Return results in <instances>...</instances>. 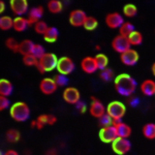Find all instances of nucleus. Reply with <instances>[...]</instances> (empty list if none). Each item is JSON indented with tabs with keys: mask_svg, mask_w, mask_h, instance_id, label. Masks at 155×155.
<instances>
[{
	"mask_svg": "<svg viewBox=\"0 0 155 155\" xmlns=\"http://www.w3.org/2000/svg\"><path fill=\"white\" fill-rule=\"evenodd\" d=\"M128 41L131 46H140L143 42V34L140 31H137V30H134L128 36Z\"/></svg>",
	"mask_w": 155,
	"mask_h": 155,
	"instance_id": "2f4dec72",
	"label": "nucleus"
},
{
	"mask_svg": "<svg viewBox=\"0 0 155 155\" xmlns=\"http://www.w3.org/2000/svg\"><path fill=\"white\" fill-rule=\"evenodd\" d=\"M5 11V3H4L3 0H0V12H3Z\"/></svg>",
	"mask_w": 155,
	"mask_h": 155,
	"instance_id": "49530a36",
	"label": "nucleus"
},
{
	"mask_svg": "<svg viewBox=\"0 0 155 155\" xmlns=\"http://www.w3.org/2000/svg\"><path fill=\"white\" fill-rule=\"evenodd\" d=\"M56 69L58 71V74L68 76V74H72L74 69H76V64H74V60L71 58H69L67 56H62L58 60V64H57Z\"/></svg>",
	"mask_w": 155,
	"mask_h": 155,
	"instance_id": "39448f33",
	"label": "nucleus"
},
{
	"mask_svg": "<svg viewBox=\"0 0 155 155\" xmlns=\"http://www.w3.org/2000/svg\"><path fill=\"white\" fill-rule=\"evenodd\" d=\"M57 122V118L56 116L52 114H48V125H54Z\"/></svg>",
	"mask_w": 155,
	"mask_h": 155,
	"instance_id": "c03bdc74",
	"label": "nucleus"
},
{
	"mask_svg": "<svg viewBox=\"0 0 155 155\" xmlns=\"http://www.w3.org/2000/svg\"><path fill=\"white\" fill-rule=\"evenodd\" d=\"M23 63L25 64L26 66H35L37 64V62H38V59L35 58V57L33 56L32 54H29V55H25L23 56Z\"/></svg>",
	"mask_w": 155,
	"mask_h": 155,
	"instance_id": "58836bf2",
	"label": "nucleus"
},
{
	"mask_svg": "<svg viewBox=\"0 0 155 155\" xmlns=\"http://www.w3.org/2000/svg\"><path fill=\"white\" fill-rule=\"evenodd\" d=\"M99 78L104 82H111L114 79V71L107 67V68L104 69V71H101V72H99Z\"/></svg>",
	"mask_w": 155,
	"mask_h": 155,
	"instance_id": "72a5a7b5",
	"label": "nucleus"
},
{
	"mask_svg": "<svg viewBox=\"0 0 155 155\" xmlns=\"http://www.w3.org/2000/svg\"><path fill=\"white\" fill-rule=\"evenodd\" d=\"M126 113V107L124 106L123 102L114 101L110 102L107 107V114L114 119H122Z\"/></svg>",
	"mask_w": 155,
	"mask_h": 155,
	"instance_id": "20e7f679",
	"label": "nucleus"
},
{
	"mask_svg": "<svg viewBox=\"0 0 155 155\" xmlns=\"http://www.w3.org/2000/svg\"><path fill=\"white\" fill-rule=\"evenodd\" d=\"M34 45H35V44H34L31 39H24V41H22L21 42H20L19 53L21 54L22 56L31 54Z\"/></svg>",
	"mask_w": 155,
	"mask_h": 155,
	"instance_id": "4be33fe9",
	"label": "nucleus"
},
{
	"mask_svg": "<svg viewBox=\"0 0 155 155\" xmlns=\"http://www.w3.org/2000/svg\"><path fill=\"white\" fill-rule=\"evenodd\" d=\"M143 136L148 140L155 139V123H147L143 126L142 129Z\"/></svg>",
	"mask_w": 155,
	"mask_h": 155,
	"instance_id": "a878e982",
	"label": "nucleus"
},
{
	"mask_svg": "<svg viewBox=\"0 0 155 155\" xmlns=\"http://www.w3.org/2000/svg\"><path fill=\"white\" fill-rule=\"evenodd\" d=\"M33 27H34V31H35L37 34H41V35H44L49 28L48 24H47L45 21H41V20L39 22H37Z\"/></svg>",
	"mask_w": 155,
	"mask_h": 155,
	"instance_id": "c9c22d12",
	"label": "nucleus"
},
{
	"mask_svg": "<svg viewBox=\"0 0 155 155\" xmlns=\"http://www.w3.org/2000/svg\"><path fill=\"white\" fill-rule=\"evenodd\" d=\"M4 155H19V153L16 151V150L9 149V150H7L5 153H4Z\"/></svg>",
	"mask_w": 155,
	"mask_h": 155,
	"instance_id": "a18cd8bd",
	"label": "nucleus"
},
{
	"mask_svg": "<svg viewBox=\"0 0 155 155\" xmlns=\"http://www.w3.org/2000/svg\"><path fill=\"white\" fill-rule=\"evenodd\" d=\"M76 110L79 113H81V114H84L85 112L87 111V106H86V104H85L84 101H80L79 102H77L76 104Z\"/></svg>",
	"mask_w": 155,
	"mask_h": 155,
	"instance_id": "79ce46f5",
	"label": "nucleus"
},
{
	"mask_svg": "<svg viewBox=\"0 0 155 155\" xmlns=\"http://www.w3.org/2000/svg\"><path fill=\"white\" fill-rule=\"evenodd\" d=\"M83 27L87 31H93V30H95L97 27H98V21H97V19L94 18V17L87 16Z\"/></svg>",
	"mask_w": 155,
	"mask_h": 155,
	"instance_id": "7c9ffc66",
	"label": "nucleus"
},
{
	"mask_svg": "<svg viewBox=\"0 0 155 155\" xmlns=\"http://www.w3.org/2000/svg\"><path fill=\"white\" fill-rule=\"evenodd\" d=\"M128 104H129V106H130V107H137V104H139V99H137V97L130 96V97H129V99H128Z\"/></svg>",
	"mask_w": 155,
	"mask_h": 155,
	"instance_id": "37998d69",
	"label": "nucleus"
},
{
	"mask_svg": "<svg viewBox=\"0 0 155 155\" xmlns=\"http://www.w3.org/2000/svg\"><path fill=\"white\" fill-rule=\"evenodd\" d=\"M44 14H45V8L42 5H37L30 8L28 12V16H27L29 26H34L37 22L41 21Z\"/></svg>",
	"mask_w": 155,
	"mask_h": 155,
	"instance_id": "2eb2a0df",
	"label": "nucleus"
},
{
	"mask_svg": "<svg viewBox=\"0 0 155 155\" xmlns=\"http://www.w3.org/2000/svg\"><path fill=\"white\" fill-rule=\"evenodd\" d=\"M98 123L101 127L111 126V125H113V118H112L109 114L106 113L104 115H102L101 118H98Z\"/></svg>",
	"mask_w": 155,
	"mask_h": 155,
	"instance_id": "4c0bfd02",
	"label": "nucleus"
},
{
	"mask_svg": "<svg viewBox=\"0 0 155 155\" xmlns=\"http://www.w3.org/2000/svg\"><path fill=\"white\" fill-rule=\"evenodd\" d=\"M89 113L91 114L92 117L94 118H101L102 115L107 113V107H104V104L98 101L95 97H92L91 98V104L89 107Z\"/></svg>",
	"mask_w": 155,
	"mask_h": 155,
	"instance_id": "4468645a",
	"label": "nucleus"
},
{
	"mask_svg": "<svg viewBox=\"0 0 155 155\" xmlns=\"http://www.w3.org/2000/svg\"><path fill=\"white\" fill-rule=\"evenodd\" d=\"M87 18V15L83 9H74L69 12L68 22L74 27H83L85 20Z\"/></svg>",
	"mask_w": 155,
	"mask_h": 155,
	"instance_id": "9b49d317",
	"label": "nucleus"
},
{
	"mask_svg": "<svg viewBox=\"0 0 155 155\" xmlns=\"http://www.w3.org/2000/svg\"><path fill=\"white\" fill-rule=\"evenodd\" d=\"M112 48L115 52L119 54H122L126 52L127 50L131 49V45L128 41V37H125L123 35H116L112 41Z\"/></svg>",
	"mask_w": 155,
	"mask_h": 155,
	"instance_id": "0eeeda50",
	"label": "nucleus"
},
{
	"mask_svg": "<svg viewBox=\"0 0 155 155\" xmlns=\"http://www.w3.org/2000/svg\"><path fill=\"white\" fill-rule=\"evenodd\" d=\"M11 101H9V99L7 98L5 96H0V110L1 111H4V110L8 109V107H11Z\"/></svg>",
	"mask_w": 155,
	"mask_h": 155,
	"instance_id": "a19ab883",
	"label": "nucleus"
},
{
	"mask_svg": "<svg viewBox=\"0 0 155 155\" xmlns=\"http://www.w3.org/2000/svg\"><path fill=\"white\" fill-rule=\"evenodd\" d=\"M11 117L17 122H25L30 117V107L26 102L17 101L9 107Z\"/></svg>",
	"mask_w": 155,
	"mask_h": 155,
	"instance_id": "f03ea898",
	"label": "nucleus"
},
{
	"mask_svg": "<svg viewBox=\"0 0 155 155\" xmlns=\"http://www.w3.org/2000/svg\"><path fill=\"white\" fill-rule=\"evenodd\" d=\"M54 81L57 84L58 87H65L68 84V78L65 74H57L54 77Z\"/></svg>",
	"mask_w": 155,
	"mask_h": 155,
	"instance_id": "e433bc0d",
	"label": "nucleus"
},
{
	"mask_svg": "<svg viewBox=\"0 0 155 155\" xmlns=\"http://www.w3.org/2000/svg\"><path fill=\"white\" fill-rule=\"evenodd\" d=\"M46 125H48V115H39L36 119V128L42 129Z\"/></svg>",
	"mask_w": 155,
	"mask_h": 155,
	"instance_id": "ea45409f",
	"label": "nucleus"
},
{
	"mask_svg": "<svg viewBox=\"0 0 155 155\" xmlns=\"http://www.w3.org/2000/svg\"><path fill=\"white\" fill-rule=\"evenodd\" d=\"M139 53L134 49H129L126 52L120 54V60L125 66H134L139 61Z\"/></svg>",
	"mask_w": 155,
	"mask_h": 155,
	"instance_id": "ddd939ff",
	"label": "nucleus"
},
{
	"mask_svg": "<svg viewBox=\"0 0 155 155\" xmlns=\"http://www.w3.org/2000/svg\"><path fill=\"white\" fill-rule=\"evenodd\" d=\"M117 128V134H118V137H124V139H128L131 134V127L128 125V124L122 122L121 124L116 126Z\"/></svg>",
	"mask_w": 155,
	"mask_h": 155,
	"instance_id": "b1692460",
	"label": "nucleus"
},
{
	"mask_svg": "<svg viewBox=\"0 0 155 155\" xmlns=\"http://www.w3.org/2000/svg\"><path fill=\"white\" fill-rule=\"evenodd\" d=\"M94 58H95L98 71H104V69L107 68V65H109V58H107V55L99 53V54L95 55Z\"/></svg>",
	"mask_w": 155,
	"mask_h": 155,
	"instance_id": "393cba45",
	"label": "nucleus"
},
{
	"mask_svg": "<svg viewBox=\"0 0 155 155\" xmlns=\"http://www.w3.org/2000/svg\"><path fill=\"white\" fill-rule=\"evenodd\" d=\"M137 81L128 74H120L114 79V87L116 92L121 96L130 97L136 92Z\"/></svg>",
	"mask_w": 155,
	"mask_h": 155,
	"instance_id": "f257e3e1",
	"label": "nucleus"
},
{
	"mask_svg": "<svg viewBox=\"0 0 155 155\" xmlns=\"http://www.w3.org/2000/svg\"><path fill=\"white\" fill-rule=\"evenodd\" d=\"M134 30H136V28H134V24L130 23V22H124L122 24V26L119 28V34L125 37H128Z\"/></svg>",
	"mask_w": 155,
	"mask_h": 155,
	"instance_id": "bb28decb",
	"label": "nucleus"
},
{
	"mask_svg": "<svg viewBox=\"0 0 155 155\" xmlns=\"http://www.w3.org/2000/svg\"><path fill=\"white\" fill-rule=\"evenodd\" d=\"M47 8L51 14H60L63 9V4L60 0H49L47 3Z\"/></svg>",
	"mask_w": 155,
	"mask_h": 155,
	"instance_id": "5701e85b",
	"label": "nucleus"
},
{
	"mask_svg": "<svg viewBox=\"0 0 155 155\" xmlns=\"http://www.w3.org/2000/svg\"><path fill=\"white\" fill-rule=\"evenodd\" d=\"M47 52H46V50H45L44 48V46L41 44H35L34 45V47H33V50H32V55H33L35 58L37 59H41L42 56H44L45 54H46Z\"/></svg>",
	"mask_w": 155,
	"mask_h": 155,
	"instance_id": "f704fd0d",
	"label": "nucleus"
},
{
	"mask_svg": "<svg viewBox=\"0 0 155 155\" xmlns=\"http://www.w3.org/2000/svg\"><path fill=\"white\" fill-rule=\"evenodd\" d=\"M95 48H96V50H97V51H98V50H99V49H101V48H99V46H96V47H95Z\"/></svg>",
	"mask_w": 155,
	"mask_h": 155,
	"instance_id": "8fccbe9b",
	"label": "nucleus"
},
{
	"mask_svg": "<svg viewBox=\"0 0 155 155\" xmlns=\"http://www.w3.org/2000/svg\"><path fill=\"white\" fill-rule=\"evenodd\" d=\"M81 68L85 74H94L96 71H98L95 58H94V57H90V56H87V57H85V58H83L81 61Z\"/></svg>",
	"mask_w": 155,
	"mask_h": 155,
	"instance_id": "f3484780",
	"label": "nucleus"
},
{
	"mask_svg": "<svg viewBox=\"0 0 155 155\" xmlns=\"http://www.w3.org/2000/svg\"><path fill=\"white\" fill-rule=\"evenodd\" d=\"M122 12L127 18H134L137 15V7L132 3H127L123 6Z\"/></svg>",
	"mask_w": 155,
	"mask_h": 155,
	"instance_id": "c756f323",
	"label": "nucleus"
},
{
	"mask_svg": "<svg viewBox=\"0 0 155 155\" xmlns=\"http://www.w3.org/2000/svg\"><path fill=\"white\" fill-rule=\"evenodd\" d=\"M9 6L16 17H24L29 12L28 0H9Z\"/></svg>",
	"mask_w": 155,
	"mask_h": 155,
	"instance_id": "1a4fd4ad",
	"label": "nucleus"
},
{
	"mask_svg": "<svg viewBox=\"0 0 155 155\" xmlns=\"http://www.w3.org/2000/svg\"><path fill=\"white\" fill-rule=\"evenodd\" d=\"M124 18L118 12H109L104 18V23L111 29H119L124 23Z\"/></svg>",
	"mask_w": 155,
	"mask_h": 155,
	"instance_id": "9d476101",
	"label": "nucleus"
},
{
	"mask_svg": "<svg viewBox=\"0 0 155 155\" xmlns=\"http://www.w3.org/2000/svg\"><path fill=\"white\" fill-rule=\"evenodd\" d=\"M5 137H6V141L11 144H15V143H18L21 139V134H20L19 130L17 129H8L5 134Z\"/></svg>",
	"mask_w": 155,
	"mask_h": 155,
	"instance_id": "c85d7f7f",
	"label": "nucleus"
},
{
	"mask_svg": "<svg viewBox=\"0 0 155 155\" xmlns=\"http://www.w3.org/2000/svg\"><path fill=\"white\" fill-rule=\"evenodd\" d=\"M44 39L45 41L49 42V44H53V42L57 41L59 37V31L56 27H53V26H49L48 30L46 31V33L44 34Z\"/></svg>",
	"mask_w": 155,
	"mask_h": 155,
	"instance_id": "412c9836",
	"label": "nucleus"
},
{
	"mask_svg": "<svg viewBox=\"0 0 155 155\" xmlns=\"http://www.w3.org/2000/svg\"><path fill=\"white\" fill-rule=\"evenodd\" d=\"M141 91L145 96L155 95V82L153 80H145L141 84Z\"/></svg>",
	"mask_w": 155,
	"mask_h": 155,
	"instance_id": "a211bd4d",
	"label": "nucleus"
},
{
	"mask_svg": "<svg viewBox=\"0 0 155 155\" xmlns=\"http://www.w3.org/2000/svg\"><path fill=\"white\" fill-rule=\"evenodd\" d=\"M62 97L67 104H76L77 102L81 101V93H80L79 89L74 88V87H67L63 90Z\"/></svg>",
	"mask_w": 155,
	"mask_h": 155,
	"instance_id": "f8f14e48",
	"label": "nucleus"
},
{
	"mask_svg": "<svg viewBox=\"0 0 155 155\" xmlns=\"http://www.w3.org/2000/svg\"><path fill=\"white\" fill-rule=\"evenodd\" d=\"M5 46L9 51L14 52V53H19V47L20 42H18L14 37H8L5 41Z\"/></svg>",
	"mask_w": 155,
	"mask_h": 155,
	"instance_id": "473e14b6",
	"label": "nucleus"
},
{
	"mask_svg": "<svg viewBox=\"0 0 155 155\" xmlns=\"http://www.w3.org/2000/svg\"><path fill=\"white\" fill-rule=\"evenodd\" d=\"M57 88V84L55 83L54 79L52 78H45L41 81L39 83V90L41 91V93H44L45 95H51L54 92H56Z\"/></svg>",
	"mask_w": 155,
	"mask_h": 155,
	"instance_id": "dca6fc26",
	"label": "nucleus"
},
{
	"mask_svg": "<svg viewBox=\"0 0 155 155\" xmlns=\"http://www.w3.org/2000/svg\"><path fill=\"white\" fill-rule=\"evenodd\" d=\"M31 127H36V120L31 122Z\"/></svg>",
	"mask_w": 155,
	"mask_h": 155,
	"instance_id": "09e8293b",
	"label": "nucleus"
},
{
	"mask_svg": "<svg viewBox=\"0 0 155 155\" xmlns=\"http://www.w3.org/2000/svg\"><path fill=\"white\" fill-rule=\"evenodd\" d=\"M151 71H152V74L155 76V62H154L153 65H152V67H151Z\"/></svg>",
	"mask_w": 155,
	"mask_h": 155,
	"instance_id": "de8ad7c7",
	"label": "nucleus"
},
{
	"mask_svg": "<svg viewBox=\"0 0 155 155\" xmlns=\"http://www.w3.org/2000/svg\"><path fill=\"white\" fill-rule=\"evenodd\" d=\"M98 136L102 143L112 144L115 140L118 137L116 126L111 125V126H107V127H101V130H99Z\"/></svg>",
	"mask_w": 155,
	"mask_h": 155,
	"instance_id": "6e6552de",
	"label": "nucleus"
},
{
	"mask_svg": "<svg viewBox=\"0 0 155 155\" xmlns=\"http://www.w3.org/2000/svg\"><path fill=\"white\" fill-rule=\"evenodd\" d=\"M12 91H14V86L11 81L6 79L0 80V95L8 97L9 95H12Z\"/></svg>",
	"mask_w": 155,
	"mask_h": 155,
	"instance_id": "6ab92c4d",
	"label": "nucleus"
},
{
	"mask_svg": "<svg viewBox=\"0 0 155 155\" xmlns=\"http://www.w3.org/2000/svg\"><path fill=\"white\" fill-rule=\"evenodd\" d=\"M28 27V20L25 17H16L14 19V27H12V29L16 32H24Z\"/></svg>",
	"mask_w": 155,
	"mask_h": 155,
	"instance_id": "aec40b11",
	"label": "nucleus"
},
{
	"mask_svg": "<svg viewBox=\"0 0 155 155\" xmlns=\"http://www.w3.org/2000/svg\"><path fill=\"white\" fill-rule=\"evenodd\" d=\"M112 149L116 154L118 155H125L128 153L131 149V143L128 139L118 137L116 140L112 143Z\"/></svg>",
	"mask_w": 155,
	"mask_h": 155,
	"instance_id": "423d86ee",
	"label": "nucleus"
},
{
	"mask_svg": "<svg viewBox=\"0 0 155 155\" xmlns=\"http://www.w3.org/2000/svg\"><path fill=\"white\" fill-rule=\"evenodd\" d=\"M14 27V19L9 16H1L0 17V29L6 31Z\"/></svg>",
	"mask_w": 155,
	"mask_h": 155,
	"instance_id": "cd10ccee",
	"label": "nucleus"
},
{
	"mask_svg": "<svg viewBox=\"0 0 155 155\" xmlns=\"http://www.w3.org/2000/svg\"><path fill=\"white\" fill-rule=\"evenodd\" d=\"M58 60L59 58H57V56L54 53H48V52H47V53L38 60L35 67L41 74L50 72L57 68Z\"/></svg>",
	"mask_w": 155,
	"mask_h": 155,
	"instance_id": "7ed1b4c3",
	"label": "nucleus"
}]
</instances>
